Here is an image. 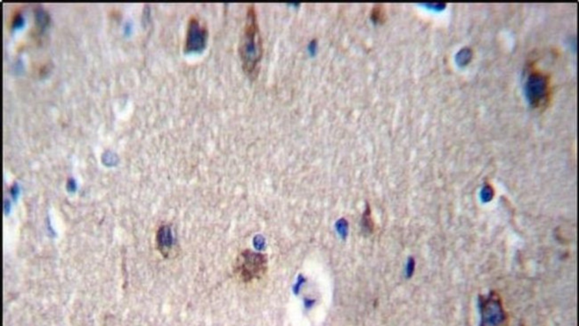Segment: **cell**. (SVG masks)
Here are the masks:
<instances>
[{
	"mask_svg": "<svg viewBox=\"0 0 579 326\" xmlns=\"http://www.w3.org/2000/svg\"><path fill=\"white\" fill-rule=\"evenodd\" d=\"M239 53L244 72L248 76H255L261 60L263 47L257 13L253 5H250L248 8L246 23L241 38Z\"/></svg>",
	"mask_w": 579,
	"mask_h": 326,
	"instance_id": "cell-1",
	"label": "cell"
},
{
	"mask_svg": "<svg viewBox=\"0 0 579 326\" xmlns=\"http://www.w3.org/2000/svg\"><path fill=\"white\" fill-rule=\"evenodd\" d=\"M268 268V257L265 254L244 250L236 256L233 271L236 279L242 284H252L262 279L267 274Z\"/></svg>",
	"mask_w": 579,
	"mask_h": 326,
	"instance_id": "cell-2",
	"label": "cell"
},
{
	"mask_svg": "<svg viewBox=\"0 0 579 326\" xmlns=\"http://www.w3.org/2000/svg\"><path fill=\"white\" fill-rule=\"evenodd\" d=\"M525 95L534 108H545L552 97L551 79L548 74L531 67L525 82Z\"/></svg>",
	"mask_w": 579,
	"mask_h": 326,
	"instance_id": "cell-3",
	"label": "cell"
},
{
	"mask_svg": "<svg viewBox=\"0 0 579 326\" xmlns=\"http://www.w3.org/2000/svg\"><path fill=\"white\" fill-rule=\"evenodd\" d=\"M480 308L481 326H504L505 316L503 304L498 293L491 292L487 296H480Z\"/></svg>",
	"mask_w": 579,
	"mask_h": 326,
	"instance_id": "cell-4",
	"label": "cell"
},
{
	"mask_svg": "<svg viewBox=\"0 0 579 326\" xmlns=\"http://www.w3.org/2000/svg\"><path fill=\"white\" fill-rule=\"evenodd\" d=\"M207 29L196 18L189 21L185 49L189 52L200 51L205 49L207 40Z\"/></svg>",
	"mask_w": 579,
	"mask_h": 326,
	"instance_id": "cell-5",
	"label": "cell"
},
{
	"mask_svg": "<svg viewBox=\"0 0 579 326\" xmlns=\"http://www.w3.org/2000/svg\"><path fill=\"white\" fill-rule=\"evenodd\" d=\"M158 247L162 254H166L172 245V237H171L170 228L162 227L158 231L157 236Z\"/></svg>",
	"mask_w": 579,
	"mask_h": 326,
	"instance_id": "cell-6",
	"label": "cell"
},
{
	"mask_svg": "<svg viewBox=\"0 0 579 326\" xmlns=\"http://www.w3.org/2000/svg\"><path fill=\"white\" fill-rule=\"evenodd\" d=\"M362 227L365 233H373L374 222L372 221L370 207L368 205L362 218Z\"/></svg>",
	"mask_w": 579,
	"mask_h": 326,
	"instance_id": "cell-7",
	"label": "cell"
},
{
	"mask_svg": "<svg viewBox=\"0 0 579 326\" xmlns=\"http://www.w3.org/2000/svg\"><path fill=\"white\" fill-rule=\"evenodd\" d=\"M372 19L375 23H383L385 20V11L383 5H375L372 11Z\"/></svg>",
	"mask_w": 579,
	"mask_h": 326,
	"instance_id": "cell-8",
	"label": "cell"
}]
</instances>
